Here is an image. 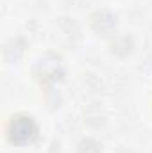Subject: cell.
<instances>
[{
	"label": "cell",
	"mask_w": 152,
	"mask_h": 153,
	"mask_svg": "<svg viewBox=\"0 0 152 153\" xmlns=\"http://www.w3.org/2000/svg\"><path fill=\"white\" fill-rule=\"evenodd\" d=\"M38 73L43 82H56L63 76V61L56 53H47L38 62Z\"/></svg>",
	"instance_id": "7a4b0ae2"
},
{
	"label": "cell",
	"mask_w": 152,
	"mask_h": 153,
	"mask_svg": "<svg viewBox=\"0 0 152 153\" xmlns=\"http://www.w3.org/2000/svg\"><path fill=\"white\" fill-rule=\"evenodd\" d=\"M114 25H116V16L111 14L109 11H99L91 16V27L97 30V32H109L113 30Z\"/></svg>",
	"instance_id": "3957f363"
},
{
	"label": "cell",
	"mask_w": 152,
	"mask_h": 153,
	"mask_svg": "<svg viewBox=\"0 0 152 153\" xmlns=\"http://www.w3.org/2000/svg\"><path fill=\"white\" fill-rule=\"evenodd\" d=\"M38 135V126L29 116H16L9 123V139L14 144L32 143Z\"/></svg>",
	"instance_id": "6da1fadb"
}]
</instances>
